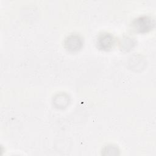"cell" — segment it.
<instances>
[{
	"instance_id": "1",
	"label": "cell",
	"mask_w": 156,
	"mask_h": 156,
	"mask_svg": "<svg viewBox=\"0 0 156 156\" xmlns=\"http://www.w3.org/2000/svg\"><path fill=\"white\" fill-rule=\"evenodd\" d=\"M155 25V19L150 15H142L134 18L130 24L131 30L137 34H145L152 30Z\"/></svg>"
},
{
	"instance_id": "6",
	"label": "cell",
	"mask_w": 156,
	"mask_h": 156,
	"mask_svg": "<svg viewBox=\"0 0 156 156\" xmlns=\"http://www.w3.org/2000/svg\"><path fill=\"white\" fill-rule=\"evenodd\" d=\"M119 150L118 149V148L116 146L112 145V144H108L104 146L102 151V154L105 155H118L119 154Z\"/></svg>"
},
{
	"instance_id": "5",
	"label": "cell",
	"mask_w": 156,
	"mask_h": 156,
	"mask_svg": "<svg viewBox=\"0 0 156 156\" xmlns=\"http://www.w3.org/2000/svg\"><path fill=\"white\" fill-rule=\"evenodd\" d=\"M69 102V98L65 93H57L53 98V104L57 108H65Z\"/></svg>"
},
{
	"instance_id": "4",
	"label": "cell",
	"mask_w": 156,
	"mask_h": 156,
	"mask_svg": "<svg viewBox=\"0 0 156 156\" xmlns=\"http://www.w3.org/2000/svg\"><path fill=\"white\" fill-rule=\"evenodd\" d=\"M119 49L123 52H129L136 45V40L129 35H123L119 41Z\"/></svg>"
},
{
	"instance_id": "2",
	"label": "cell",
	"mask_w": 156,
	"mask_h": 156,
	"mask_svg": "<svg viewBox=\"0 0 156 156\" xmlns=\"http://www.w3.org/2000/svg\"><path fill=\"white\" fill-rule=\"evenodd\" d=\"M116 43L113 34L107 32H102L98 34L96 40V45L98 49L103 51H110Z\"/></svg>"
},
{
	"instance_id": "3",
	"label": "cell",
	"mask_w": 156,
	"mask_h": 156,
	"mask_svg": "<svg viewBox=\"0 0 156 156\" xmlns=\"http://www.w3.org/2000/svg\"><path fill=\"white\" fill-rule=\"evenodd\" d=\"M83 44L82 37L77 33L68 35L64 40L65 48L70 52H76L81 49Z\"/></svg>"
}]
</instances>
